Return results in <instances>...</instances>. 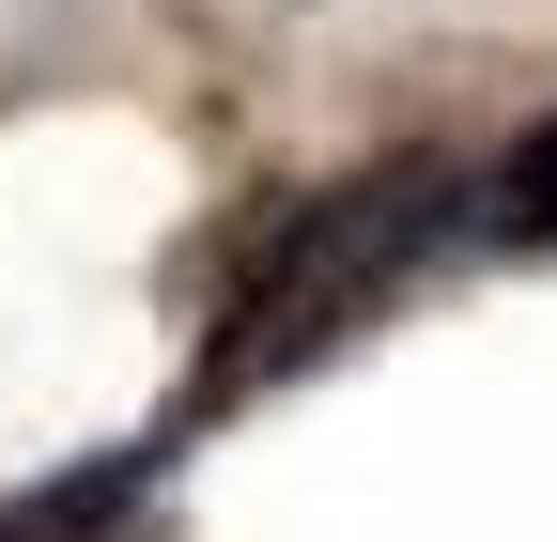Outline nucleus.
I'll list each match as a JSON object with an SVG mask.
<instances>
[{
	"label": "nucleus",
	"mask_w": 557,
	"mask_h": 542,
	"mask_svg": "<svg viewBox=\"0 0 557 542\" xmlns=\"http://www.w3.org/2000/svg\"><path fill=\"white\" fill-rule=\"evenodd\" d=\"M434 233H449V171H372V186H341V201H295V218H278V248H263V280L233 295L218 372H201V387L248 403L263 372H295V357H325V342H357V310H372Z\"/></svg>",
	"instance_id": "obj_1"
},
{
	"label": "nucleus",
	"mask_w": 557,
	"mask_h": 542,
	"mask_svg": "<svg viewBox=\"0 0 557 542\" xmlns=\"http://www.w3.org/2000/svg\"><path fill=\"white\" fill-rule=\"evenodd\" d=\"M496 218H511L527 248H557V124H527V140H511V171H496Z\"/></svg>",
	"instance_id": "obj_2"
}]
</instances>
